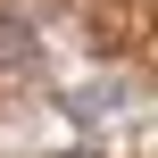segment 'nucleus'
<instances>
[{"mask_svg":"<svg viewBox=\"0 0 158 158\" xmlns=\"http://www.w3.org/2000/svg\"><path fill=\"white\" fill-rule=\"evenodd\" d=\"M25 50H33V25H17V17L0 8V58H25Z\"/></svg>","mask_w":158,"mask_h":158,"instance_id":"1","label":"nucleus"}]
</instances>
